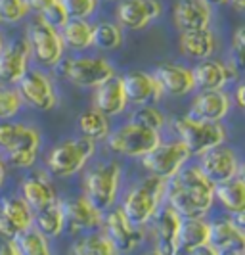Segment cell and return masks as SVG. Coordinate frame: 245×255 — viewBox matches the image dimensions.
<instances>
[{"instance_id": "4316f807", "label": "cell", "mask_w": 245, "mask_h": 255, "mask_svg": "<svg viewBox=\"0 0 245 255\" xmlns=\"http://www.w3.org/2000/svg\"><path fill=\"white\" fill-rule=\"evenodd\" d=\"M64 211H65V221L71 227H75V229L92 230L102 227L103 213L98 207H94L84 196L73 198V200L65 202Z\"/></svg>"}, {"instance_id": "f1b7e54d", "label": "cell", "mask_w": 245, "mask_h": 255, "mask_svg": "<svg viewBox=\"0 0 245 255\" xmlns=\"http://www.w3.org/2000/svg\"><path fill=\"white\" fill-rule=\"evenodd\" d=\"M60 35L65 48L71 50H88L92 46V25L82 17H67L60 27Z\"/></svg>"}, {"instance_id": "ffe728a7", "label": "cell", "mask_w": 245, "mask_h": 255, "mask_svg": "<svg viewBox=\"0 0 245 255\" xmlns=\"http://www.w3.org/2000/svg\"><path fill=\"white\" fill-rule=\"evenodd\" d=\"M127 94L123 89L121 77H109L102 85L94 87V108L102 112L105 117H115L127 110Z\"/></svg>"}, {"instance_id": "1f68e13d", "label": "cell", "mask_w": 245, "mask_h": 255, "mask_svg": "<svg viewBox=\"0 0 245 255\" xmlns=\"http://www.w3.org/2000/svg\"><path fill=\"white\" fill-rule=\"evenodd\" d=\"M77 123L81 132H82V136H86V138H90L94 142L105 140L107 134H109V117H105L96 108L82 112V114L79 115Z\"/></svg>"}, {"instance_id": "603a6c76", "label": "cell", "mask_w": 245, "mask_h": 255, "mask_svg": "<svg viewBox=\"0 0 245 255\" xmlns=\"http://www.w3.org/2000/svg\"><path fill=\"white\" fill-rule=\"evenodd\" d=\"M232 108V100L226 92L220 90H203L192 102V117L203 121H222Z\"/></svg>"}, {"instance_id": "52a82bcc", "label": "cell", "mask_w": 245, "mask_h": 255, "mask_svg": "<svg viewBox=\"0 0 245 255\" xmlns=\"http://www.w3.org/2000/svg\"><path fill=\"white\" fill-rule=\"evenodd\" d=\"M27 42L31 46V54L42 65L54 67L64 58V40L60 35V29L52 25L50 21L37 15L27 27Z\"/></svg>"}, {"instance_id": "44dd1931", "label": "cell", "mask_w": 245, "mask_h": 255, "mask_svg": "<svg viewBox=\"0 0 245 255\" xmlns=\"http://www.w3.org/2000/svg\"><path fill=\"white\" fill-rule=\"evenodd\" d=\"M155 79L159 87L163 89V94L180 98L190 94L195 89V81L192 69L176 64H161L155 69Z\"/></svg>"}, {"instance_id": "4fadbf2b", "label": "cell", "mask_w": 245, "mask_h": 255, "mask_svg": "<svg viewBox=\"0 0 245 255\" xmlns=\"http://www.w3.org/2000/svg\"><path fill=\"white\" fill-rule=\"evenodd\" d=\"M205 250L209 254L215 255H244V229L238 227L232 219H222V221H217V223H211L209 242H207Z\"/></svg>"}, {"instance_id": "7a4b0ae2", "label": "cell", "mask_w": 245, "mask_h": 255, "mask_svg": "<svg viewBox=\"0 0 245 255\" xmlns=\"http://www.w3.org/2000/svg\"><path fill=\"white\" fill-rule=\"evenodd\" d=\"M165 182L167 180L150 175L148 179H144L140 184H136L127 194L121 211L125 213V217L129 219L132 225L146 227L148 223H152L154 215L159 211V207L163 204Z\"/></svg>"}, {"instance_id": "ba28073f", "label": "cell", "mask_w": 245, "mask_h": 255, "mask_svg": "<svg viewBox=\"0 0 245 255\" xmlns=\"http://www.w3.org/2000/svg\"><path fill=\"white\" fill-rule=\"evenodd\" d=\"M54 67L58 69V75L82 89H94L115 75L113 65L103 58H62Z\"/></svg>"}, {"instance_id": "3957f363", "label": "cell", "mask_w": 245, "mask_h": 255, "mask_svg": "<svg viewBox=\"0 0 245 255\" xmlns=\"http://www.w3.org/2000/svg\"><path fill=\"white\" fill-rule=\"evenodd\" d=\"M172 127L178 134V140L186 144L192 155H201L226 140V130L220 121H203L192 115H182L172 121Z\"/></svg>"}, {"instance_id": "5b68a950", "label": "cell", "mask_w": 245, "mask_h": 255, "mask_svg": "<svg viewBox=\"0 0 245 255\" xmlns=\"http://www.w3.org/2000/svg\"><path fill=\"white\" fill-rule=\"evenodd\" d=\"M161 142V132L142 127L134 121H129L127 125H121L117 130L107 134L109 150L125 157H144Z\"/></svg>"}, {"instance_id": "60d3db41", "label": "cell", "mask_w": 245, "mask_h": 255, "mask_svg": "<svg viewBox=\"0 0 245 255\" xmlns=\"http://www.w3.org/2000/svg\"><path fill=\"white\" fill-rule=\"evenodd\" d=\"M19 127H21V123H13V121H8V119H4V123H0V150L2 152L12 144Z\"/></svg>"}, {"instance_id": "bcb514c9", "label": "cell", "mask_w": 245, "mask_h": 255, "mask_svg": "<svg viewBox=\"0 0 245 255\" xmlns=\"http://www.w3.org/2000/svg\"><path fill=\"white\" fill-rule=\"evenodd\" d=\"M228 2H232L238 10H244L245 8V0H228Z\"/></svg>"}, {"instance_id": "30bf717a", "label": "cell", "mask_w": 245, "mask_h": 255, "mask_svg": "<svg viewBox=\"0 0 245 255\" xmlns=\"http://www.w3.org/2000/svg\"><path fill=\"white\" fill-rule=\"evenodd\" d=\"M17 92L21 100L39 112H50L58 106V94L50 77L37 69H27L17 81Z\"/></svg>"}, {"instance_id": "c3c4849f", "label": "cell", "mask_w": 245, "mask_h": 255, "mask_svg": "<svg viewBox=\"0 0 245 255\" xmlns=\"http://www.w3.org/2000/svg\"><path fill=\"white\" fill-rule=\"evenodd\" d=\"M107 2H115V0H107Z\"/></svg>"}, {"instance_id": "836d02e7", "label": "cell", "mask_w": 245, "mask_h": 255, "mask_svg": "<svg viewBox=\"0 0 245 255\" xmlns=\"http://www.w3.org/2000/svg\"><path fill=\"white\" fill-rule=\"evenodd\" d=\"M73 254L79 255H115L119 254L113 242L107 238L105 232H92L86 234L84 238H81L73 248Z\"/></svg>"}, {"instance_id": "e0dca14e", "label": "cell", "mask_w": 245, "mask_h": 255, "mask_svg": "<svg viewBox=\"0 0 245 255\" xmlns=\"http://www.w3.org/2000/svg\"><path fill=\"white\" fill-rule=\"evenodd\" d=\"M39 150H40V132L35 127H27V125L21 123V127L17 130L15 138L4 150V153H6L8 161L13 167L27 169V167H31L37 161Z\"/></svg>"}, {"instance_id": "9a60e30c", "label": "cell", "mask_w": 245, "mask_h": 255, "mask_svg": "<svg viewBox=\"0 0 245 255\" xmlns=\"http://www.w3.org/2000/svg\"><path fill=\"white\" fill-rule=\"evenodd\" d=\"M154 234L155 246L154 252L159 255H174L178 254V230H180L182 217L170 207L161 205L159 211L154 215Z\"/></svg>"}, {"instance_id": "2e32d148", "label": "cell", "mask_w": 245, "mask_h": 255, "mask_svg": "<svg viewBox=\"0 0 245 255\" xmlns=\"http://www.w3.org/2000/svg\"><path fill=\"white\" fill-rule=\"evenodd\" d=\"M33 227V209L23 198H6L0 204V236L15 238L19 232Z\"/></svg>"}, {"instance_id": "83f0119b", "label": "cell", "mask_w": 245, "mask_h": 255, "mask_svg": "<svg viewBox=\"0 0 245 255\" xmlns=\"http://www.w3.org/2000/svg\"><path fill=\"white\" fill-rule=\"evenodd\" d=\"M65 225H67V221H65L64 204L58 200L46 207L33 211V227L46 238H58L64 232Z\"/></svg>"}, {"instance_id": "277c9868", "label": "cell", "mask_w": 245, "mask_h": 255, "mask_svg": "<svg viewBox=\"0 0 245 255\" xmlns=\"http://www.w3.org/2000/svg\"><path fill=\"white\" fill-rule=\"evenodd\" d=\"M119 184H121V165L117 161L98 163L84 177V198L102 213H105L115 205Z\"/></svg>"}, {"instance_id": "6da1fadb", "label": "cell", "mask_w": 245, "mask_h": 255, "mask_svg": "<svg viewBox=\"0 0 245 255\" xmlns=\"http://www.w3.org/2000/svg\"><path fill=\"white\" fill-rule=\"evenodd\" d=\"M163 202L182 219L205 217L215 204V184L203 175L199 165H184L165 182Z\"/></svg>"}, {"instance_id": "9c48e42d", "label": "cell", "mask_w": 245, "mask_h": 255, "mask_svg": "<svg viewBox=\"0 0 245 255\" xmlns=\"http://www.w3.org/2000/svg\"><path fill=\"white\" fill-rule=\"evenodd\" d=\"M190 157H192V153L186 148V144L182 140H174L168 144L161 142L157 148H154L140 159H142L144 169L150 175H154L157 179L168 180L190 161Z\"/></svg>"}, {"instance_id": "f546056e", "label": "cell", "mask_w": 245, "mask_h": 255, "mask_svg": "<svg viewBox=\"0 0 245 255\" xmlns=\"http://www.w3.org/2000/svg\"><path fill=\"white\" fill-rule=\"evenodd\" d=\"M180 48L186 56L194 60H205V58H211V54L215 52L217 40L209 29L190 31V33H182Z\"/></svg>"}, {"instance_id": "8fae6325", "label": "cell", "mask_w": 245, "mask_h": 255, "mask_svg": "<svg viewBox=\"0 0 245 255\" xmlns=\"http://www.w3.org/2000/svg\"><path fill=\"white\" fill-rule=\"evenodd\" d=\"M199 169L213 184L226 182L242 175V163L232 148L219 144L199 155Z\"/></svg>"}, {"instance_id": "ac0fdd59", "label": "cell", "mask_w": 245, "mask_h": 255, "mask_svg": "<svg viewBox=\"0 0 245 255\" xmlns=\"http://www.w3.org/2000/svg\"><path fill=\"white\" fill-rule=\"evenodd\" d=\"M123 79V89L127 94V102L140 106V104H155L163 98V89L159 87L157 79L146 71H130Z\"/></svg>"}, {"instance_id": "7402d4cb", "label": "cell", "mask_w": 245, "mask_h": 255, "mask_svg": "<svg viewBox=\"0 0 245 255\" xmlns=\"http://www.w3.org/2000/svg\"><path fill=\"white\" fill-rule=\"evenodd\" d=\"M236 65H226L219 60H201L192 69L195 81V89L201 90H220L224 89L234 77H236Z\"/></svg>"}, {"instance_id": "ee69618b", "label": "cell", "mask_w": 245, "mask_h": 255, "mask_svg": "<svg viewBox=\"0 0 245 255\" xmlns=\"http://www.w3.org/2000/svg\"><path fill=\"white\" fill-rule=\"evenodd\" d=\"M4 179H6V165H4V159L0 155V186L4 184Z\"/></svg>"}, {"instance_id": "7bdbcfd3", "label": "cell", "mask_w": 245, "mask_h": 255, "mask_svg": "<svg viewBox=\"0 0 245 255\" xmlns=\"http://www.w3.org/2000/svg\"><path fill=\"white\" fill-rule=\"evenodd\" d=\"M234 100H236V106L240 108V110H244L245 108V87L240 83L238 85V89H236V92H234Z\"/></svg>"}, {"instance_id": "4dcf8cb0", "label": "cell", "mask_w": 245, "mask_h": 255, "mask_svg": "<svg viewBox=\"0 0 245 255\" xmlns=\"http://www.w3.org/2000/svg\"><path fill=\"white\" fill-rule=\"evenodd\" d=\"M215 198L219 200V204L230 211V213H236V211H244L245 209V182L240 177L236 179H230L226 182H219L215 184Z\"/></svg>"}, {"instance_id": "d4e9b609", "label": "cell", "mask_w": 245, "mask_h": 255, "mask_svg": "<svg viewBox=\"0 0 245 255\" xmlns=\"http://www.w3.org/2000/svg\"><path fill=\"white\" fill-rule=\"evenodd\" d=\"M209 230L211 223L205 217L182 219L178 230V254H197L199 250H205L209 242Z\"/></svg>"}, {"instance_id": "7c38bea8", "label": "cell", "mask_w": 245, "mask_h": 255, "mask_svg": "<svg viewBox=\"0 0 245 255\" xmlns=\"http://www.w3.org/2000/svg\"><path fill=\"white\" fill-rule=\"evenodd\" d=\"M107 213V211H105ZM103 232L113 242L117 252H132L144 242V227L132 225L121 209L109 211L102 221Z\"/></svg>"}, {"instance_id": "74e56055", "label": "cell", "mask_w": 245, "mask_h": 255, "mask_svg": "<svg viewBox=\"0 0 245 255\" xmlns=\"http://www.w3.org/2000/svg\"><path fill=\"white\" fill-rule=\"evenodd\" d=\"M21 106H23V100L17 90L0 85V121L12 119L13 115L19 114Z\"/></svg>"}, {"instance_id": "d6a6232c", "label": "cell", "mask_w": 245, "mask_h": 255, "mask_svg": "<svg viewBox=\"0 0 245 255\" xmlns=\"http://www.w3.org/2000/svg\"><path fill=\"white\" fill-rule=\"evenodd\" d=\"M15 248L19 255H48L50 254V242L44 234H40L35 227H29L27 230L19 232L15 238Z\"/></svg>"}, {"instance_id": "8d00e7d4", "label": "cell", "mask_w": 245, "mask_h": 255, "mask_svg": "<svg viewBox=\"0 0 245 255\" xmlns=\"http://www.w3.org/2000/svg\"><path fill=\"white\" fill-rule=\"evenodd\" d=\"M130 121H134V123H138L142 127L152 128V130H157V132H161V128L165 127V115L152 102L140 104L138 110L132 114Z\"/></svg>"}, {"instance_id": "ab89813d", "label": "cell", "mask_w": 245, "mask_h": 255, "mask_svg": "<svg viewBox=\"0 0 245 255\" xmlns=\"http://www.w3.org/2000/svg\"><path fill=\"white\" fill-rule=\"evenodd\" d=\"M67 17H90L96 12L98 0H60Z\"/></svg>"}, {"instance_id": "5bb4252c", "label": "cell", "mask_w": 245, "mask_h": 255, "mask_svg": "<svg viewBox=\"0 0 245 255\" xmlns=\"http://www.w3.org/2000/svg\"><path fill=\"white\" fill-rule=\"evenodd\" d=\"M31 62V46L27 38H15L0 50V83L17 85V81L25 75Z\"/></svg>"}, {"instance_id": "cb8c5ba5", "label": "cell", "mask_w": 245, "mask_h": 255, "mask_svg": "<svg viewBox=\"0 0 245 255\" xmlns=\"http://www.w3.org/2000/svg\"><path fill=\"white\" fill-rule=\"evenodd\" d=\"M174 23L180 33L209 29L211 6L203 0H178V4L174 6Z\"/></svg>"}, {"instance_id": "b9f144b4", "label": "cell", "mask_w": 245, "mask_h": 255, "mask_svg": "<svg viewBox=\"0 0 245 255\" xmlns=\"http://www.w3.org/2000/svg\"><path fill=\"white\" fill-rule=\"evenodd\" d=\"M232 48H234V65L236 67H242L244 65V52H245V27H240L234 33Z\"/></svg>"}, {"instance_id": "e575fe53", "label": "cell", "mask_w": 245, "mask_h": 255, "mask_svg": "<svg viewBox=\"0 0 245 255\" xmlns=\"http://www.w3.org/2000/svg\"><path fill=\"white\" fill-rule=\"evenodd\" d=\"M123 44V29L111 21H100L92 25V46L102 50H117Z\"/></svg>"}, {"instance_id": "7dc6e473", "label": "cell", "mask_w": 245, "mask_h": 255, "mask_svg": "<svg viewBox=\"0 0 245 255\" xmlns=\"http://www.w3.org/2000/svg\"><path fill=\"white\" fill-rule=\"evenodd\" d=\"M2 46H4V40H2V35H0V50H2Z\"/></svg>"}, {"instance_id": "d6986e66", "label": "cell", "mask_w": 245, "mask_h": 255, "mask_svg": "<svg viewBox=\"0 0 245 255\" xmlns=\"http://www.w3.org/2000/svg\"><path fill=\"white\" fill-rule=\"evenodd\" d=\"M161 15L159 0H123L117 8V19L127 29L138 31Z\"/></svg>"}, {"instance_id": "484cf974", "label": "cell", "mask_w": 245, "mask_h": 255, "mask_svg": "<svg viewBox=\"0 0 245 255\" xmlns=\"http://www.w3.org/2000/svg\"><path fill=\"white\" fill-rule=\"evenodd\" d=\"M21 198L29 204L33 211H37L40 207L54 204L58 200V194L46 175L33 173V175L25 177L23 184H21Z\"/></svg>"}, {"instance_id": "f35d334b", "label": "cell", "mask_w": 245, "mask_h": 255, "mask_svg": "<svg viewBox=\"0 0 245 255\" xmlns=\"http://www.w3.org/2000/svg\"><path fill=\"white\" fill-rule=\"evenodd\" d=\"M29 12L25 0H0V23H17Z\"/></svg>"}, {"instance_id": "8992f818", "label": "cell", "mask_w": 245, "mask_h": 255, "mask_svg": "<svg viewBox=\"0 0 245 255\" xmlns=\"http://www.w3.org/2000/svg\"><path fill=\"white\" fill-rule=\"evenodd\" d=\"M94 152H96V142L86 136L65 140L48 153L46 165L50 173L58 177H73L86 167Z\"/></svg>"}, {"instance_id": "f6af8a7d", "label": "cell", "mask_w": 245, "mask_h": 255, "mask_svg": "<svg viewBox=\"0 0 245 255\" xmlns=\"http://www.w3.org/2000/svg\"><path fill=\"white\" fill-rule=\"evenodd\" d=\"M203 2H207L209 6H222V4H226L228 0H203Z\"/></svg>"}, {"instance_id": "d590c367", "label": "cell", "mask_w": 245, "mask_h": 255, "mask_svg": "<svg viewBox=\"0 0 245 255\" xmlns=\"http://www.w3.org/2000/svg\"><path fill=\"white\" fill-rule=\"evenodd\" d=\"M25 4L29 6V10L37 12L42 19L50 21L52 25H56L58 29L64 25L65 19H67L60 0H25Z\"/></svg>"}]
</instances>
